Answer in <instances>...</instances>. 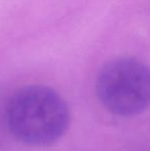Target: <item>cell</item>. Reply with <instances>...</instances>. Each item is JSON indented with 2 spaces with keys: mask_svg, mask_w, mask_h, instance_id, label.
I'll use <instances>...</instances> for the list:
<instances>
[{
  "mask_svg": "<svg viewBox=\"0 0 150 151\" xmlns=\"http://www.w3.org/2000/svg\"><path fill=\"white\" fill-rule=\"evenodd\" d=\"M96 91L102 105L114 115H138L150 106L149 67L133 58L115 59L100 70Z\"/></svg>",
  "mask_w": 150,
  "mask_h": 151,
  "instance_id": "cell-2",
  "label": "cell"
},
{
  "mask_svg": "<svg viewBox=\"0 0 150 151\" xmlns=\"http://www.w3.org/2000/svg\"><path fill=\"white\" fill-rule=\"evenodd\" d=\"M6 121L19 141L45 147L65 135L70 127L71 114L65 100L56 91L33 84L12 95L6 107Z\"/></svg>",
  "mask_w": 150,
  "mask_h": 151,
  "instance_id": "cell-1",
  "label": "cell"
}]
</instances>
